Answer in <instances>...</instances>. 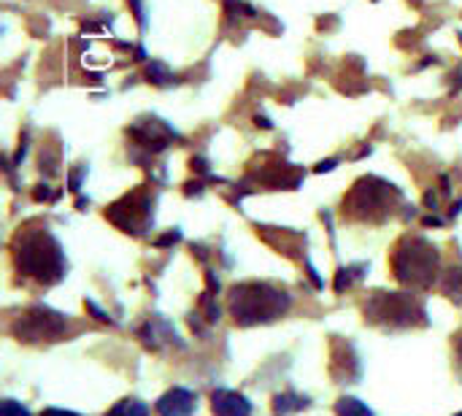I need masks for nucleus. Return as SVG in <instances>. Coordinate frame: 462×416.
<instances>
[{"mask_svg":"<svg viewBox=\"0 0 462 416\" xmlns=\"http://www.w3.org/2000/svg\"><path fill=\"white\" fill-rule=\"evenodd\" d=\"M330 376L336 378V384H355L363 376V365L355 344L338 335H333L330 341Z\"/></svg>","mask_w":462,"mask_h":416,"instance_id":"nucleus-7","label":"nucleus"},{"mask_svg":"<svg viewBox=\"0 0 462 416\" xmlns=\"http://www.w3.org/2000/svg\"><path fill=\"white\" fill-rule=\"evenodd\" d=\"M365 265H357V267H346V270H341L338 273V279H336V293H344V287H352V282L355 279H360L363 273H357V270H363Z\"/></svg>","mask_w":462,"mask_h":416,"instance_id":"nucleus-15","label":"nucleus"},{"mask_svg":"<svg viewBox=\"0 0 462 416\" xmlns=\"http://www.w3.org/2000/svg\"><path fill=\"white\" fill-rule=\"evenodd\" d=\"M451 346H454V365H457L459 378H462V333H457V335H454Z\"/></svg>","mask_w":462,"mask_h":416,"instance_id":"nucleus-17","label":"nucleus"},{"mask_svg":"<svg viewBox=\"0 0 462 416\" xmlns=\"http://www.w3.org/2000/svg\"><path fill=\"white\" fill-rule=\"evenodd\" d=\"M138 338L143 341L146 349L158 352L163 346H171V344H179V335L174 330V325L163 317H151L141 330H138Z\"/></svg>","mask_w":462,"mask_h":416,"instance_id":"nucleus-8","label":"nucleus"},{"mask_svg":"<svg viewBox=\"0 0 462 416\" xmlns=\"http://www.w3.org/2000/svg\"><path fill=\"white\" fill-rule=\"evenodd\" d=\"M106 416H149V405L138 397H124L114 408H108Z\"/></svg>","mask_w":462,"mask_h":416,"instance_id":"nucleus-13","label":"nucleus"},{"mask_svg":"<svg viewBox=\"0 0 462 416\" xmlns=\"http://www.w3.org/2000/svg\"><path fill=\"white\" fill-rule=\"evenodd\" d=\"M336 413H338V416H376V413H373L363 400H357V397H338Z\"/></svg>","mask_w":462,"mask_h":416,"instance_id":"nucleus-14","label":"nucleus"},{"mask_svg":"<svg viewBox=\"0 0 462 416\" xmlns=\"http://www.w3.org/2000/svg\"><path fill=\"white\" fill-rule=\"evenodd\" d=\"M41 416H81L76 411H65V408H44Z\"/></svg>","mask_w":462,"mask_h":416,"instance_id":"nucleus-18","label":"nucleus"},{"mask_svg":"<svg viewBox=\"0 0 462 416\" xmlns=\"http://www.w3.org/2000/svg\"><path fill=\"white\" fill-rule=\"evenodd\" d=\"M17 249H14V262L17 270L28 279L38 282V284H57L65 276V257H63V246L57 243V238L49 230H20L17 235Z\"/></svg>","mask_w":462,"mask_h":416,"instance_id":"nucleus-1","label":"nucleus"},{"mask_svg":"<svg viewBox=\"0 0 462 416\" xmlns=\"http://www.w3.org/2000/svg\"><path fill=\"white\" fill-rule=\"evenodd\" d=\"M192 411H195V395L184 386H174L158 400L160 416H192Z\"/></svg>","mask_w":462,"mask_h":416,"instance_id":"nucleus-10","label":"nucleus"},{"mask_svg":"<svg viewBox=\"0 0 462 416\" xmlns=\"http://www.w3.org/2000/svg\"><path fill=\"white\" fill-rule=\"evenodd\" d=\"M308 408V397L305 395H297V392H281L273 397V413L276 416H289V413H297V411H305Z\"/></svg>","mask_w":462,"mask_h":416,"instance_id":"nucleus-11","label":"nucleus"},{"mask_svg":"<svg viewBox=\"0 0 462 416\" xmlns=\"http://www.w3.org/2000/svg\"><path fill=\"white\" fill-rule=\"evenodd\" d=\"M9 333L22 344H55V341H65L76 335L79 325L60 311H52L47 306H33V309H25L20 317H14V322L9 325Z\"/></svg>","mask_w":462,"mask_h":416,"instance_id":"nucleus-5","label":"nucleus"},{"mask_svg":"<svg viewBox=\"0 0 462 416\" xmlns=\"http://www.w3.org/2000/svg\"><path fill=\"white\" fill-rule=\"evenodd\" d=\"M438 249L432 243H427L424 238H403L395 246L392 254V270H395V279L406 287L414 290H427L435 276H438Z\"/></svg>","mask_w":462,"mask_h":416,"instance_id":"nucleus-3","label":"nucleus"},{"mask_svg":"<svg viewBox=\"0 0 462 416\" xmlns=\"http://www.w3.org/2000/svg\"><path fill=\"white\" fill-rule=\"evenodd\" d=\"M398 198L400 192L392 184H384L379 179H363L344 200V214H349L352 219L381 222L392 211V200Z\"/></svg>","mask_w":462,"mask_h":416,"instance_id":"nucleus-6","label":"nucleus"},{"mask_svg":"<svg viewBox=\"0 0 462 416\" xmlns=\"http://www.w3.org/2000/svg\"><path fill=\"white\" fill-rule=\"evenodd\" d=\"M454 416H462V411H459V413H454Z\"/></svg>","mask_w":462,"mask_h":416,"instance_id":"nucleus-19","label":"nucleus"},{"mask_svg":"<svg viewBox=\"0 0 462 416\" xmlns=\"http://www.w3.org/2000/svg\"><path fill=\"white\" fill-rule=\"evenodd\" d=\"M211 411H214V416H249L252 413V403L241 392L217 389L211 395Z\"/></svg>","mask_w":462,"mask_h":416,"instance_id":"nucleus-9","label":"nucleus"},{"mask_svg":"<svg viewBox=\"0 0 462 416\" xmlns=\"http://www.w3.org/2000/svg\"><path fill=\"white\" fill-rule=\"evenodd\" d=\"M230 314L233 322L241 327H252V325H268L276 322L278 317H284L289 311V295L268 282H246L230 290Z\"/></svg>","mask_w":462,"mask_h":416,"instance_id":"nucleus-2","label":"nucleus"},{"mask_svg":"<svg viewBox=\"0 0 462 416\" xmlns=\"http://www.w3.org/2000/svg\"><path fill=\"white\" fill-rule=\"evenodd\" d=\"M365 322L389 327V330H408V327H424L427 314L424 306L406 293H373L363 309Z\"/></svg>","mask_w":462,"mask_h":416,"instance_id":"nucleus-4","label":"nucleus"},{"mask_svg":"<svg viewBox=\"0 0 462 416\" xmlns=\"http://www.w3.org/2000/svg\"><path fill=\"white\" fill-rule=\"evenodd\" d=\"M0 416H33L20 400H12V397H6L4 403H0Z\"/></svg>","mask_w":462,"mask_h":416,"instance_id":"nucleus-16","label":"nucleus"},{"mask_svg":"<svg viewBox=\"0 0 462 416\" xmlns=\"http://www.w3.org/2000/svg\"><path fill=\"white\" fill-rule=\"evenodd\" d=\"M441 290L449 301H454L457 306H462V265L451 267L443 273V282H441Z\"/></svg>","mask_w":462,"mask_h":416,"instance_id":"nucleus-12","label":"nucleus"}]
</instances>
